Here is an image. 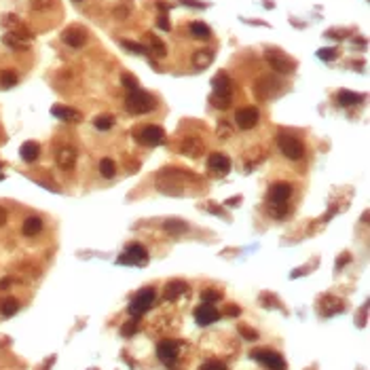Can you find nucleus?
<instances>
[{
    "label": "nucleus",
    "instance_id": "obj_1",
    "mask_svg": "<svg viewBox=\"0 0 370 370\" xmlns=\"http://www.w3.org/2000/svg\"><path fill=\"white\" fill-rule=\"evenodd\" d=\"M156 106L154 97L142 89H136V91H129V95L125 97V108L127 112L131 115H146V112H152Z\"/></svg>",
    "mask_w": 370,
    "mask_h": 370
},
{
    "label": "nucleus",
    "instance_id": "obj_2",
    "mask_svg": "<svg viewBox=\"0 0 370 370\" xmlns=\"http://www.w3.org/2000/svg\"><path fill=\"white\" fill-rule=\"evenodd\" d=\"M265 60L273 68V72H277V74H292L294 68H296V60H292L290 55H286L277 47H267Z\"/></svg>",
    "mask_w": 370,
    "mask_h": 370
},
{
    "label": "nucleus",
    "instance_id": "obj_3",
    "mask_svg": "<svg viewBox=\"0 0 370 370\" xmlns=\"http://www.w3.org/2000/svg\"><path fill=\"white\" fill-rule=\"evenodd\" d=\"M283 91V83L273 76V74H265L260 76L258 81L254 83V93L258 99H271V97H277L279 93Z\"/></svg>",
    "mask_w": 370,
    "mask_h": 370
},
{
    "label": "nucleus",
    "instance_id": "obj_4",
    "mask_svg": "<svg viewBox=\"0 0 370 370\" xmlns=\"http://www.w3.org/2000/svg\"><path fill=\"white\" fill-rule=\"evenodd\" d=\"M154 301H156L154 288H144V290H140L131 298V303H129V307H127V311H129L131 318H140V315H144V313L154 305Z\"/></svg>",
    "mask_w": 370,
    "mask_h": 370
},
{
    "label": "nucleus",
    "instance_id": "obj_5",
    "mask_svg": "<svg viewBox=\"0 0 370 370\" xmlns=\"http://www.w3.org/2000/svg\"><path fill=\"white\" fill-rule=\"evenodd\" d=\"M277 146H279L281 154L288 156V159H292V161H298V159H303V156H305V146H303V142L298 140L296 136L279 134V138H277Z\"/></svg>",
    "mask_w": 370,
    "mask_h": 370
},
{
    "label": "nucleus",
    "instance_id": "obj_6",
    "mask_svg": "<svg viewBox=\"0 0 370 370\" xmlns=\"http://www.w3.org/2000/svg\"><path fill=\"white\" fill-rule=\"evenodd\" d=\"M156 358H159L167 368H176L180 358V343L174 338H165L156 345Z\"/></svg>",
    "mask_w": 370,
    "mask_h": 370
},
{
    "label": "nucleus",
    "instance_id": "obj_7",
    "mask_svg": "<svg viewBox=\"0 0 370 370\" xmlns=\"http://www.w3.org/2000/svg\"><path fill=\"white\" fill-rule=\"evenodd\" d=\"M148 262V252L142 244H129L125 252L117 258V265H134V267H144Z\"/></svg>",
    "mask_w": 370,
    "mask_h": 370
},
{
    "label": "nucleus",
    "instance_id": "obj_8",
    "mask_svg": "<svg viewBox=\"0 0 370 370\" xmlns=\"http://www.w3.org/2000/svg\"><path fill=\"white\" fill-rule=\"evenodd\" d=\"M250 358L256 360V362H260L269 370H286V362H283V358H281L277 351H271V349H254L250 353Z\"/></svg>",
    "mask_w": 370,
    "mask_h": 370
},
{
    "label": "nucleus",
    "instance_id": "obj_9",
    "mask_svg": "<svg viewBox=\"0 0 370 370\" xmlns=\"http://www.w3.org/2000/svg\"><path fill=\"white\" fill-rule=\"evenodd\" d=\"M136 140L140 142V144H144V146H159V144H163V142H165V131H163V127H159V125H146V127H142V129L138 131Z\"/></svg>",
    "mask_w": 370,
    "mask_h": 370
},
{
    "label": "nucleus",
    "instance_id": "obj_10",
    "mask_svg": "<svg viewBox=\"0 0 370 370\" xmlns=\"http://www.w3.org/2000/svg\"><path fill=\"white\" fill-rule=\"evenodd\" d=\"M258 121H260V112L256 106H246V108H239L235 112V123H237L239 129H246V131L254 129V127L258 125Z\"/></svg>",
    "mask_w": 370,
    "mask_h": 370
},
{
    "label": "nucleus",
    "instance_id": "obj_11",
    "mask_svg": "<svg viewBox=\"0 0 370 370\" xmlns=\"http://www.w3.org/2000/svg\"><path fill=\"white\" fill-rule=\"evenodd\" d=\"M62 40L68 47L81 49V47H85V42H87V32H85L81 25H68L62 32Z\"/></svg>",
    "mask_w": 370,
    "mask_h": 370
},
{
    "label": "nucleus",
    "instance_id": "obj_12",
    "mask_svg": "<svg viewBox=\"0 0 370 370\" xmlns=\"http://www.w3.org/2000/svg\"><path fill=\"white\" fill-rule=\"evenodd\" d=\"M292 184L290 182H275L267 193V201L269 203H286L292 197Z\"/></svg>",
    "mask_w": 370,
    "mask_h": 370
},
{
    "label": "nucleus",
    "instance_id": "obj_13",
    "mask_svg": "<svg viewBox=\"0 0 370 370\" xmlns=\"http://www.w3.org/2000/svg\"><path fill=\"white\" fill-rule=\"evenodd\" d=\"M218 318H220V311L214 305L201 303V305L195 309V322L199 326H212L214 322H218Z\"/></svg>",
    "mask_w": 370,
    "mask_h": 370
},
{
    "label": "nucleus",
    "instance_id": "obj_14",
    "mask_svg": "<svg viewBox=\"0 0 370 370\" xmlns=\"http://www.w3.org/2000/svg\"><path fill=\"white\" fill-rule=\"evenodd\" d=\"M205 150L203 146V140L197 138V136H187L182 142H180V152L187 154V156H193V159H197V156H201Z\"/></svg>",
    "mask_w": 370,
    "mask_h": 370
},
{
    "label": "nucleus",
    "instance_id": "obj_15",
    "mask_svg": "<svg viewBox=\"0 0 370 370\" xmlns=\"http://www.w3.org/2000/svg\"><path fill=\"white\" fill-rule=\"evenodd\" d=\"M207 167L212 169L214 174H229L231 172V159L222 152H212L207 156Z\"/></svg>",
    "mask_w": 370,
    "mask_h": 370
},
{
    "label": "nucleus",
    "instance_id": "obj_16",
    "mask_svg": "<svg viewBox=\"0 0 370 370\" xmlns=\"http://www.w3.org/2000/svg\"><path fill=\"white\" fill-rule=\"evenodd\" d=\"M212 87H214V93H218V95L233 97V81L226 72H218L212 78Z\"/></svg>",
    "mask_w": 370,
    "mask_h": 370
},
{
    "label": "nucleus",
    "instance_id": "obj_17",
    "mask_svg": "<svg viewBox=\"0 0 370 370\" xmlns=\"http://www.w3.org/2000/svg\"><path fill=\"white\" fill-rule=\"evenodd\" d=\"M189 290V283L187 281H182V279H174V281H167V286H165V294H163V298L169 303V301H176L178 296H182L184 292Z\"/></svg>",
    "mask_w": 370,
    "mask_h": 370
},
{
    "label": "nucleus",
    "instance_id": "obj_18",
    "mask_svg": "<svg viewBox=\"0 0 370 370\" xmlns=\"http://www.w3.org/2000/svg\"><path fill=\"white\" fill-rule=\"evenodd\" d=\"M51 115L58 117V119H62V121H70V123H78L83 119L81 112L74 110V108H70V106H53L51 108Z\"/></svg>",
    "mask_w": 370,
    "mask_h": 370
},
{
    "label": "nucleus",
    "instance_id": "obj_19",
    "mask_svg": "<svg viewBox=\"0 0 370 370\" xmlns=\"http://www.w3.org/2000/svg\"><path fill=\"white\" fill-rule=\"evenodd\" d=\"M74 163H76V150L74 148L64 146V148L58 150V165L62 169H66V172H68V169L74 167Z\"/></svg>",
    "mask_w": 370,
    "mask_h": 370
},
{
    "label": "nucleus",
    "instance_id": "obj_20",
    "mask_svg": "<svg viewBox=\"0 0 370 370\" xmlns=\"http://www.w3.org/2000/svg\"><path fill=\"white\" fill-rule=\"evenodd\" d=\"M214 58H216L214 49H197L193 53V64H195V68L203 70V68H207L212 62H214Z\"/></svg>",
    "mask_w": 370,
    "mask_h": 370
},
{
    "label": "nucleus",
    "instance_id": "obj_21",
    "mask_svg": "<svg viewBox=\"0 0 370 370\" xmlns=\"http://www.w3.org/2000/svg\"><path fill=\"white\" fill-rule=\"evenodd\" d=\"M19 154H21V159L25 163H34L38 159V154H40V144H38V142H32V140L23 142L21 148H19Z\"/></svg>",
    "mask_w": 370,
    "mask_h": 370
},
{
    "label": "nucleus",
    "instance_id": "obj_22",
    "mask_svg": "<svg viewBox=\"0 0 370 370\" xmlns=\"http://www.w3.org/2000/svg\"><path fill=\"white\" fill-rule=\"evenodd\" d=\"M146 51H150V53H154L156 58H165L167 55V47H165V42L159 38V36H154V34H148L146 36Z\"/></svg>",
    "mask_w": 370,
    "mask_h": 370
},
{
    "label": "nucleus",
    "instance_id": "obj_23",
    "mask_svg": "<svg viewBox=\"0 0 370 370\" xmlns=\"http://www.w3.org/2000/svg\"><path fill=\"white\" fill-rule=\"evenodd\" d=\"M364 99V95L362 93H353V91H347V89H340L338 93H336V104L338 106H353V104H360Z\"/></svg>",
    "mask_w": 370,
    "mask_h": 370
},
{
    "label": "nucleus",
    "instance_id": "obj_24",
    "mask_svg": "<svg viewBox=\"0 0 370 370\" xmlns=\"http://www.w3.org/2000/svg\"><path fill=\"white\" fill-rule=\"evenodd\" d=\"M17 311H19V301H17V298H13V296L0 298V315L13 318Z\"/></svg>",
    "mask_w": 370,
    "mask_h": 370
},
{
    "label": "nucleus",
    "instance_id": "obj_25",
    "mask_svg": "<svg viewBox=\"0 0 370 370\" xmlns=\"http://www.w3.org/2000/svg\"><path fill=\"white\" fill-rule=\"evenodd\" d=\"M163 229L169 233V235H184L189 231V224L184 222V220H178V218H169V220H165L163 222Z\"/></svg>",
    "mask_w": 370,
    "mask_h": 370
},
{
    "label": "nucleus",
    "instance_id": "obj_26",
    "mask_svg": "<svg viewBox=\"0 0 370 370\" xmlns=\"http://www.w3.org/2000/svg\"><path fill=\"white\" fill-rule=\"evenodd\" d=\"M40 229H42V220H40L38 216H30V218H25V220H23L21 233H23L25 237H34V235H38V233H40Z\"/></svg>",
    "mask_w": 370,
    "mask_h": 370
},
{
    "label": "nucleus",
    "instance_id": "obj_27",
    "mask_svg": "<svg viewBox=\"0 0 370 370\" xmlns=\"http://www.w3.org/2000/svg\"><path fill=\"white\" fill-rule=\"evenodd\" d=\"M191 34L195 38H199V40H207L212 36V28L207 23H203V21H193L191 23Z\"/></svg>",
    "mask_w": 370,
    "mask_h": 370
},
{
    "label": "nucleus",
    "instance_id": "obj_28",
    "mask_svg": "<svg viewBox=\"0 0 370 370\" xmlns=\"http://www.w3.org/2000/svg\"><path fill=\"white\" fill-rule=\"evenodd\" d=\"M93 125H95V129H99V131H108L110 127L115 125V117H112V115H99V117L93 119Z\"/></svg>",
    "mask_w": 370,
    "mask_h": 370
},
{
    "label": "nucleus",
    "instance_id": "obj_29",
    "mask_svg": "<svg viewBox=\"0 0 370 370\" xmlns=\"http://www.w3.org/2000/svg\"><path fill=\"white\" fill-rule=\"evenodd\" d=\"M99 174H102L104 178H115L117 174V163L112 159H102L99 161Z\"/></svg>",
    "mask_w": 370,
    "mask_h": 370
},
{
    "label": "nucleus",
    "instance_id": "obj_30",
    "mask_svg": "<svg viewBox=\"0 0 370 370\" xmlns=\"http://www.w3.org/2000/svg\"><path fill=\"white\" fill-rule=\"evenodd\" d=\"M15 85H17V74L13 72V70H3V72H0V87L11 89V87H15Z\"/></svg>",
    "mask_w": 370,
    "mask_h": 370
},
{
    "label": "nucleus",
    "instance_id": "obj_31",
    "mask_svg": "<svg viewBox=\"0 0 370 370\" xmlns=\"http://www.w3.org/2000/svg\"><path fill=\"white\" fill-rule=\"evenodd\" d=\"M209 102H212V106H214V108L226 110V108H231V104H233V97H226V95H218V93H212Z\"/></svg>",
    "mask_w": 370,
    "mask_h": 370
},
{
    "label": "nucleus",
    "instance_id": "obj_32",
    "mask_svg": "<svg viewBox=\"0 0 370 370\" xmlns=\"http://www.w3.org/2000/svg\"><path fill=\"white\" fill-rule=\"evenodd\" d=\"M121 85H123V87H127L129 91L140 89V81H138L134 74H129V72H123V74H121Z\"/></svg>",
    "mask_w": 370,
    "mask_h": 370
},
{
    "label": "nucleus",
    "instance_id": "obj_33",
    "mask_svg": "<svg viewBox=\"0 0 370 370\" xmlns=\"http://www.w3.org/2000/svg\"><path fill=\"white\" fill-rule=\"evenodd\" d=\"M318 58L324 60V62H334L338 58V49L336 47H324L318 51Z\"/></svg>",
    "mask_w": 370,
    "mask_h": 370
},
{
    "label": "nucleus",
    "instance_id": "obj_34",
    "mask_svg": "<svg viewBox=\"0 0 370 370\" xmlns=\"http://www.w3.org/2000/svg\"><path fill=\"white\" fill-rule=\"evenodd\" d=\"M267 209H269V214L275 216V218H283L288 214V205L286 203H269Z\"/></svg>",
    "mask_w": 370,
    "mask_h": 370
},
{
    "label": "nucleus",
    "instance_id": "obj_35",
    "mask_svg": "<svg viewBox=\"0 0 370 370\" xmlns=\"http://www.w3.org/2000/svg\"><path fill=\"white\" fill-rule=\"evenodd\" d=\"M138 328H140V322H138V318H131L129 322H125V324H123L121 334H123V336H134V334L138 332Z\"/></svg>",
    "mask_w": 370,
    "mask_h": 370
},
{
    "label": "nucleus",
    "instance_id": "obj_36",
    "mask_svg": "<svg viewBox=\"0 0 370 370\" xmlns=\"http://www.w3.org/2000/svg\"><path fill=\"white\" fill-rule=\"evenodd\" d=\"M3 40H5V45H7V47H11V49H25V42H23L21 38H17L13 32H11V34H5V38H3Z\"/></svg>",
    "mask_w": 370,
    "mask_h": 370
},
{
    "label": "nucleus",
    "instance_id": "obj_37",
    "mask_svg": "<svg viewBox=\"0 0 370 370\" xmlns=\"http://www.w3.org/2000/svg\"><path fill=\"white\" fill-rule=\"evenodd\" d=\"M220 298H222V294L216 292V290H203V292H201V303H207V305L218 303Z\"/></svg>",
    "mask_w": 370,
    "mask_h": 370
},
{
    "label": "nucleus",
    "instance_id": "obj_38",
    "mask_svg": "<svg viewBox=\"0 0 370 370\" xmlns=\"http://www.w3.org/2000/svg\"><path fill=\"white\" fill-rule=\"evenodd\" d=\"M121 45L125 49H129L131 53H138V55H144L146 53V47L142 45V42H134V40H121Z\"/></svg>",
    "mask_w": 370,
    "mask_h": 370
},
{
    "label": "nucleus",
    "instance_id": "obj_39",
    "mask_svg": "<svg viewBox=\"0 0 370 370\" xmlns=\"http://www.w3.org/2000/svg\"><path fill=\"white\" fill-rule=\"evenodd\" d=\"M129 13H131L129 5H117L115 11H112V15H115V19H127L129 17Z\"/></svg>",
    "mask_w": 370,
    "mask_h": 370
},
{
    "label": "nucleus",
    "instance_id": "obj_40",
    "mask_svg": "<svg viewBox=\"0 0 370 370\" xmlns=\"http://www.w3.org/2000/svg\"><path fill=\"white\" fill-rule=\"evenodd\" d=\"M199 370H226V364H222L218 360H209V362H203L199 366Z\"/></svg>",
    "mask_w": 370,
    "mask_h": 370
},
{
    "label": "nucleus",
    "instance_id": "obj_41",
    "mask_svg": "<svg viewBox=\"0 0 370 370\" xmlns=\"http://www.w3.org/2000/svg\"><path fill=\"white\" fill-rule=\"evenodd\" d=\"M216 134H218V138H224V140H226V138H231V136H233V129L229 127V123H226V121H220V123H218Z\"/></svg>",
    "mask_w": 370,
    "mask_h": 370
},
{
    "label": "nucleus",
    "instance_id": "obj_42",
    "mask_svg": "<svg viewBox=\"0 0 370 370\" xmlns=\"http://www.w3.org/2000/svg\"><path fill=\"white\" fill-rule=\"evenodd\" d=\"M239 334L244 336L246 340H256V338H258V332L252 330V328H248V326H239Z\"/></svg>",
    "mask_w": 370,
    "mask_h": 370
},
{
    "label": "nucleus",
    "instance_id": "obj_43",
    "mask_svg": "<svg viewBox=\"0 0 370 370\" xmlns=\"http://www.w3.org/2000/svg\"><path fill=\"white\" fill-rule=\"evenodd\" d=\"M30 7L34 11H45V9H51L53 7V0H32Z\"/></svg>",
    "mask_w": 370,
    "mask_h": 370
},
{
    "label": "nucleus",
    "instance_id": "obj_44",
    "mask_svg": "<svg viewBox=\"0 0 370 370\" xmlns=\"http://www.w3.org/2000/svg\"><path fill=\"white\" fill-rule=\"evenodd\" d=\"M239 313H241V309L237 305H226V309H224V315H231V318H239Z\"/></svg>",
    "mask_w": 370,
    "mask_h": 370
},
{
    "label": "nucleus",
    "instance_id": "obj_45",
    "mask_svg": "<svg viewBox=\"0 0 370 370\" xmlns=\"http://www.w3.org/2000/svg\"><path fill=\"white\" fill-rule=\"evenodd\" d=\"M156 25H159L161 30H165V32L172 30V25H169V21H167V15H161L159 19H156Z\"/></svg>",
    "mask_w": 370,
    "mask_h": 370
},
{
    "label": "nucleus",
    "instance_id": "obj_46",
    "mask_svg": "<svg viewBox=\"0 0 370 370\" xmlns=\"http://www.w3.org/2000/svg\"><path fill=\"white\" fill-rule=\"evenodd\" d=\"M182 5H187V7H193V9H205L207 5L205 3H199V0H180Z\"/></svg>",
    "mask_w": 370,
    "mask_h": 370
},
{
    "label": "nucleus",
    "instance_id": "obj_47",
    "mask_svg": "<svg viewBox=\"0 0 370 370\" xmlns=\"http://www.w3.org/2000/svg\"><path fill=\"white\" fill-rule=\"evenodd\" d=\"M347 30H328L326 32V36H330V38H345L347 34H345Z\"/></svg>",
    "mask_w": 370,
    "mask_h": 370
},
{
    "label": "nucleus",
    "instance_id": "obj_48",
    "mask_svg": "<svg viewBox=\"0 0 370 370\" xmlns=\"http://www.w3.org/2000/svg\"><path fill=\"white\" fill-rule=\"evenodd\" d=\"M241 201H244V197H241V195H237V197H231V199H226L224 203L229 205V207H235V205H239Z\"/></svg>",
    "mask_w": 370,
    "mask_h": 370
},
{
    "label": "nucleus",
    "instance_id": "obj_49",
    "mask_svg": "<svg viewBox=\"0 0 370 370\" xmlns=\"http://www.w3.org/2000/svg\"><path fill=\"white\" fill-rule=\"evenodd\" d=\"M13 283V279L11 277H5V279H0V290H7L9 286Z\"/></svg>",
    "mask_w": 370,
    "mask_h": 370
},
{
    "label": "nucleus",
    "instance_id": "obj_50",
    "mask_svg": "<svg viewBox=\"0 0 370 370\" xmlns=\"http://www.w3.org/2000/svg\"><path fill=\"white\" fill-rule=\"evenodd\" d=\"M7 224V212H5V207H0V226H5Z\"/></svg>",
    "mask_w": 370,
    "mask_h": 370
},
{
    "label": "nucleus",
    "instance_id": "obj_51",
    "mask_svg": "<svg viewBox=\"0 0 370 370\" xmlns=\"http://www.w3.org/2000/svg\"><path fill=\"white\" fill-rule=\"evenodd\" d=\"M76 3H81V0H76Z\"/></svg>",
    "mask_w": 370,
    "mask_h": 370
}]
</instances>
